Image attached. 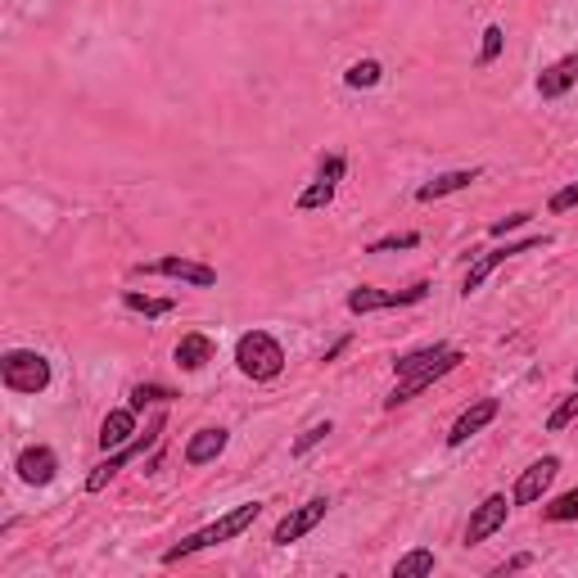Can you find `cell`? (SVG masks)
I'll return each instance as SVG.
<instances>
[{
	"label": "cell",
	"mask_w": 578,
	"mask_h": 578,
	"mask_svg": "<svg viewBox=\"0 0 578 578\" xmlns=\"http://www.w3.org/2000/svg\"><path fill=\"white\" fill-rule=\"evenodd\" d=\"M330 434H335V420H312V425L299 434V439L289 444V457H308L312 448H321V444L330 439Z\"/></svg>",
	"instance_id": "obj_24"
},
{
	"label": "cell",
	"mask_w": 578,
	"mask_h": 578,
	"mask_svg": "<svg viewBox=\"0 0 578 578\" xmlns=\"http://www.w3.org/2000/svg\"><path fill=\"white\" fill-rule=\"evenodd\" d=\"M501 50H506V32H501V23H488L484 28V46H479V68H492L501 59Z\"/></svg>",
	"instance_id": "obj_28"
},
{
	"label": "cell",
	"mask_w": 578,
	"mask_h": 578,
	"mask_svg": "<svg viewBox=\"0 0 578 578\" xmlns=\"http://www.w3.org/2000/svg\"><path fill=\"white\" fill-rule=\"evenodd\" d=\"M326 516H330V497H312V501L295 506V511H285L280 525L271 529V547H295V542L308 538Z\"/></svg>",
	"instance_id": "obj_8"
},
{
	"label": "cell",
	"mask_w": 578,
	"mask_h": 578,
	"mask_svg": "<svg viewBox=\"0 0 578 578\" xmlns=\"http://www.w3.org/2000/svg\"><path fill=\"white\" fill-rule=\"evenodd\" d=\"M227 444H231V429H222V425H203V429H195L190 439H186V466H212L217 457L227 452Z\"/></svg>",
	"instance_id": "obj_14"
},
{
	"label": "cell",
	"mask_w": 578,
	"mask_h": 578,
	"mask_svg": "<svg viewBox=\"0 0 578 578\" xmlns=\"http://www.w3.org/2000/svg\"><path fill=\"white\" fill-rule=\"evenodd\" d=\"M335 190H339V186H330V181H317V177H312V186H308V190H303V195L295 199V208H299V212H317V208H330V203H335Z\"/></svg>",
	"instance_id": "obj_26"
},
{
	"label": "cell",
	"mask_w": 578,
	"mask_h": 578,
	"mask_svg": "<svg viewBox=\"0 0 578 578\" xmlns=\"http://www.w3.org/2000/svg\"><path fill=\"white\" fill-rule=\"evenodd\" d=\"M551 245V236L547 231H538V236H525V240H506V245H497V249H488V253H479L475 262H470V271H466V280H461V295L470 299V295H479L484 289V280L501 267V262H511V258H520V253H534V249H547Z\"/></svg>",
	"instance_id": "obj_6"
},
{
	"label": "cell",
	"mask_w": 578,
	"mask_h": 578,
	"mask_svg": "<svg viewBox=\"0 0 578 578\" xmlns=\"http://www.w3.org/2000/svg\"><path fill=\"white\" fill-rule=\"evenodd\" d=\"M574 420H578V389H574V393H565V398H560V407L547 416V434H565Z\"/></svg>",
	"instance_id": "obj_29"
},
{
	"label": "cell",
	"mask_w": 578,
	"mask_h": 578,
	"mask_svg": "<svg viewBox=\"0 0 578 578\" xmlns=\"http://www.w3.org/2000/svg\"><path fill=\"white\" fill-rule=\"evenodd\" d=\"M434 569H439V556H434L429 547H411L407 556H398L393 578H429Z\"/></svg>",
	"instance_id": "obj_19"
},
{
	"label": "cell",
	"mask_w": 578,
	"mask_h": 578,
	"mask_svg": "<svg viewBox=\"0 0 578 578\" xmlns=\"http://www.w3.org/2000/svg\"><path fill=\"white\" fill-rule=\"evenodd\" d=\"M520 569H534V551H520V556H511V560H501V565L492 569V578H506V574H520Z\"/></svg>",
	"instance_id": "obj_33"
},
{
	"label": "cell",
	"mask_w": 578,
	"mask_h": 578,
	"mask_svg": "<svg viewBox=\"0 0 578 578\" xmlns=\"http://www.w3.org/2000/svg\"><path fill=\"white\" fill-rule=\"evenodd\" d=\"M262 506L267 501H240V506H231L227 516H217L212 525H203V529H195L190 538H181V542H172L168 551H163V565H181V560H190V556H199V551H208V547H222V542H236V538H245L253 525H258V516H262Z\"/></svg>",
	"instance_id": "obj_1"
},
{
	"label": "cell",
	"mask_w": 578,
	"mask_h": 578,
	"mask_svg": "<svg viewBox=\"0 0 578 578\" xmlns=\"http://www.w3.org/2000/svg\"><path fill=\"white\" fill-rule=\"evenodd\" d=\"M506 516H511V497L506 492H488L475 511H470V525H466V547H479L488 542L492 534L506 529Z\"/></svg>",
	"instance_id": "obj_10"
},
{
	"label": "cell",
	"mask_w": 578,
	"mask_h": 578,
	"mask_svg": "<svg viewBox=\"0 0 578 578\" xmlns=\"http://www.w3.org/2000/svg\"><path fill=\"white\" fill-rule=\"evenodd\" d=\"M343 177H348V159H343L339 150L321 155V163H317V181H330V186H339Z\"/></svg>",
	"instance_id": "obj_30"
},
{
	"label": "cell",
	"mask_w": 578,
	"mask_h": 578,
	"mask_svg": "<svg viewBox=\"0 0 578 578\" xmlns=\"http://www.w3.org/2000/svg\"><path fill=\"white\" fill-rule=\"evenodd\" d=\"M574 208H578V181L560 186V190L547 199V212H556V217H560V212H574Z\"/></svg>",
	"instance_id": "obj_32"
},
{
	"label": "cell",
	"mask_w": 578,
	"mask_h": 578,
	"mask_svg": "<svg viewBox=\"0 0 578 578\" xmlns=\"http://www.w3.org/2000/svg\"><path fill=\"white\" fill-rule=\"evenodd\" d=\"M14 475H19V484H28V488H50V484L59 479V457H54V448H50V444H28V448L14 457Z\"/></svg>",
	"instance_id": "obj_11"
},
{
	"label": "cell",
	"mask_w": 578,
	"mask_h": 578,
	"mask_svg": "<svg viewBox=\"0 0 578 578\" xmlns=\"http://www.w3.org/2000/svg\"><path fill=\"white\" fill-rule=\"evenodd\" d=\"M556 475H560V457H538L529 470H520V479H516V488H511V506H538L542 497H547V488L556 484Z\"/></svg>",
	"instance_id": "obj_12"
},
{
	"label": "cell",
	"mask_w": 578,
	"mask_h": 578,
	"mask_svg": "<svg viewBox=\"0 0 578 578\" xmlns=\"http://www.w3.org/2000/svg\"><path fill=\"white\" fill-rule=\"evenodd\" d=\"M212 357H217V343H212V335H203V330H186V335L177 339V348H172V361H177L186 376L203 371Z\"/></svg>",
	"instance_id": "obj_17"
},
{
	"label": "cell",
	"mask_w": 578,
	"mask_h": 578,
	"mask_svg": "<svg viewBox=\"0 0 578 578\" xmlns=\"http://www.w3.org/2000/svg\"><path fill=\"white\" fill-rule=\"evenodd\" d=\"M497 416H501V398H475V402L452 420V429H448V448H466L475 434L488 429Z\"/></svg>",
	"instance_id": "obj_13"
},
{
	"label": "cell",
	"mask_w": 578,
	"mask_h": 578,
	"mask_svg": "<svg viewBox=\"0 0 578 578\" xmlns=\"http://www.w3.org/2000/svg\"><path fill=\"white\" fill-rule=\"evenodd\" d=\"M529 222H534V212H529V208H520V212H511V217H501V222H492V227H488V236H492V240H506L511 231H525Z\"/></svg>",
	"instance_id": "obj_31"
},
{
	"label": "cell",
	"mask_w": 578,
	"mask_h": 578,
	"mask_svg": "<svg viewBox=\"0 0 578 578\" xmlns=\"http://www.w3.org/2000/svg\"><path fill=\"white\" fill-rule=\"evenodd\" d=\"M136 416H140L136 407H113V411L100 420V439H96L100 452H118V448H127V444L136 439V434H140V429H136Z\"/></svg>",
	"instance_id": "obj_18"
},
{
	"label": "cell",
	"mask_w": 578,
	"mask_h": 578,
	"mask_svg": "<svg viewBox=\"0 0 578 578\" xmlns=\"http://www.w3.org/2000/svg\"><path fill=\"white\" fill-rule=\"evenodd\" d=\"M348 343H352V339H348V335H343V339H339V343H335V348H330V352H326V357H321V361H335V357H339V352H343V348H348Z\"/></svg>",
	"instance_id": "obj_34"
},
{
	"label": "cell",
	"mask_w": 578,
	"mask_h": 578,
	"mask_svg": "<svg viewBox=\"0 0 578 578\" xmlns=\"http://www.w3.org/2000/svg\"><path fill=\"white\" fill-rule=\"evenodd\" d=\"M461 361H466V352H461V348H448L439 361H429V367H420V371L402 376V380L393 385V393L385 398V411H398V407H407V402H411V398H420L429 385H439L444 376H452V371L461 367Z\"/></svg>",
	"instance_id": "obj_7"
},
{
	"label": "cell",
	"mask_w": 578,
	"mask_h": 578,
	"mask_svg": "<svg viewBox=\"0 0 578 578\" xmlns=\"http://www.w3.org/2000/svg\"><path fill=\"white\" fill-rule=\"evenodd\" d=\"M425 299H429V280H416V285H407V289H376V285H357V289H348L343 308H348L352 317H371V312L416 308V303H425Z\"/></svg>",
	"instance_id": "obj_5"
},
{
	"label": "cell",
	"mask_w": 578,
	"mask_h": 578,
	"mask_svg": "<svg viewBox=\"0 0 578 578\" xmlns=\"http://www.w3.org/2000/svg\"><path fill=\"white\" fill-rule=\"evenodd\" d=\"M448 352V343H425V348H411V352H402V357H393V376L402 380V376H411V371H420V367H429V361H439Z\"/></svg>",
	"instance_id": "obj_20"
},
{
	"label": "cell",
	"mask_w": 578,
	"mask_h": 578,
	"mask_svg": "<svg viewBox=\"0 0 578 578\" xmlns=\"http://www.w3.org/2000/svg\"><path fill=\"white\" fill-rule=\"evenodd\" d=\"M479 177H484V168H457V172H439V177H429L425 186H416V203H439V199H448V195H461V190H470Z\"/></svg>",
	"instance_id": "obj_15"
},
{
	"label": "cell",
	"mask_w": 578,
	"mask_h": 578,
	"mask_svg": "<svg viewBox=\"0 0 578 578\" xmlns=\"http://www.w3.org/2000/svg\"><path fill=\"white\" fill-rule=\"evenodd\" d=\"M574 380H578V371H574Z\"/></svg>",
	"instance_id": "obj_35"
},
{
	"label": "cell",
	"mask_w": 578,
	"mask_h": 578,
	"mask_svg": "<svg viewBox=\"0 0 578 578\" xmlns=\"http://www.w3.org/2000/svg\"><path fill=\"white\" fill-rule=\"evenodd\" d=\"M122 308H127V312H140V317H150V321H159V317L177 312V303H172V299L140 295V289H122Z\"/></svg>",
	"instance_id": "obj_21"
},
{
	"label": "cell",
	"mask_w": 578,
	"mask_h": 578,
	"mask_svg": "<svg viewBox=\"0 0 578 578\" xmlns=\"http://www.w3.org/2000/svg\"><path fill=\"white\" fill-rule=\"evenodd\" d=\"M385 82V63L380 59H357L348 72H343V87L348 91H371Z\"/></svg>",
	"instance_id": "obj_22"
},
{
	"label": "cell",
	"mask_w": 578,
	"mask_h": 578,
	"mask_svg": "<svg viewBox=\"0 0 578 578\" xmlns=\"http://www.w3.org/2000/svg\"><path fill=\"white\" fill-rule=\"evenodd\" d=\"M136 276H168V280H181L190 289H212L217 285V271L199 258H181V253H168V258H155V262H140Z\"/></svg>",
	"instance_id": "obj_9"
},
{
	"label": "cell",
	"mask_w": 578,
	"mask_h": 578,
	"mask_svg": "<svg viewBox=\"0 0 578 578\" xmlns=\"http://www.w3.org/2000/svg\"><path fill=\"white\" fill-rule=\"evenodd\" d=\"M172 398H177V389H168V385H136L131 398H127V407H136V411H144V407H168Z\"/></svg>",
	"instance_id": "obj_25"
},
{
	"label": "cell",
	"mask_w": 578,
	"mask_h": 578,
	"mask_svg": "<svg viewBox=\"0 0 578 578\" xmlns=\"http://www.w3.org/2000/svg\"><path fill=\"white\" fill-rule=\"evenodd\" d=\"M542 520H547V525H574V520H578V488L551 497V501L542 506Z\"/></svg>",
	"instance_id": "obj_23"
},
{
	"label": "cell",
	"mask_w": 578,
	"mask_h": 578,
	"mask_svg": "<svg viewBox=\"0 0 578 578\" xmlns=\"http://www.w3.org/2000/svg\"><path fill=\"white\" fill-rule=\"evenodd\" d=\"M163 429H168V416L159 411L150 425H144V434H136V439L127 444V448H118V452H104V461L87 475V492H104L113 479H118V470L122 466H131L136 457H144V452H150V448H159L163 444Z\"/></svg>",
	"instance_id": "obj_4"
},
{
	"label": "cell",
	"mask_w": 578,
	"mask_h": 578,
	"mask_svg": "<svg viewBox=\"0 0 578 578\" xmlns=\"http://www.w3.org/2000/svg\"><path fill=\"white\" fill-rule=\"evenodd\" d=\"M578 87V50L574 54H560L556 63H547L542 72H538V96L542 100H560V96H569Z\"/></svg>",
	"instance_id": "obj_16"
},
{
	"label": "cell",
	"mask_w": 578,
	"mask_h": 578,
	"mask_svg": "<svg viewBox=\"0 0 578 578\" xmlns=\"http://www.w3.org/2000/svg\"><path fill=\"white\" fill-rule=\"evenodd\" d=\"M416 245H420V231H393V236H385V240H371L367 253L380 258V253H402V249H416Z\"/></svg>",
	"instance_id": "obj_27"
},
{
	"label": "cell",
	"mask_w": 578,
	"mask_h": 578,
	"mask_svg": "<svg viewBox=\"0 0 578 578\" xmlns=\"http://www.w3.org/2000/svg\"><path fill=\"white\" fill-rule=\"evenodd\" d=\"M236 367H240L245 380L271 385L285 371V348H280V339L271 330H245L236 339Z\"/></svg>",
	"instance_id": "obj_2"
},
{
	"label": "cell",
	"mask_w": 578,
	"mask_h": 578,
	"mask_svg": "<svg viewBox=\"0 0 578 578\" xmlns=\"http://www.w3.org/2000/svg\"><path fill=\"white\" fill-rule=\"evenodd\" d=\"M50 380H54L50 357H41L37 348H10L6 357H0V385H6L10 393L37 398V393L50 389Z\"/></svg>",
	"instance_id": "obj_3"
}]
</instances>
